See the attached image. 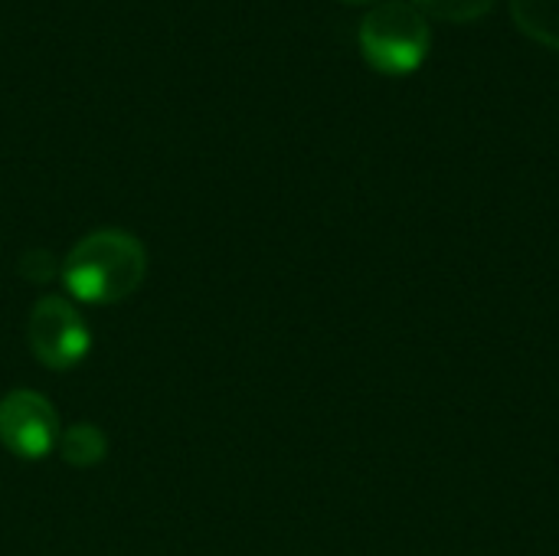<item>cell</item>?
I'll return each instance as SVG.
<instances>
[{
	"label": "cell",
	"instance_id": "obj_1",
	"mask_svg": "<svg viewBox=\"0 0 559 556\" xmlns=\"http://www.w3.org/2000/svg\"><path fill=\"white\" fill-rule=\"evenodd\" d=\"M147 275V252L138 236L124 229H95L79 239L66 262L62 282L85 305H115L141 288Z\"/></svg>",
	"mask_w": 559,
	"mask_h": 556
},
{
	"label": "cell",
	"instance_id": "obj_2",
	"mask_svg": "<svg viewBox=\"0 0 559 556\" xmlns=\"http://www.w3.org/2000/svg\"><path fill=\"white\" fill-rule=\"evenodd\" d=\"M360 49L367 62L386 75H409L423 66L432 46L429 20L419 7L406 0H390L373 7L360 20Z\"/></svg>",
	"mask_w": 559,
	"mask_h": 556
},
{
	"label": "cell",
	"instance_id": "obj_3",
	"mask_svg": "<svg viewBox=\"0 0 559 556\" xmlns=\"http://www.w3.org/2000/svg\"><path fill=\"white\" fill-rule=\"evenodd\" d=\"M26 344L33 357L49 370H72L92 347V331L79 308L62 295H46L26 318Z\"/></svg>",
	"mask_w": 559,
	"mask_h": 556
},
{
	"label": "cell",
	"instance_id": "obj_4",
	"mask_svg": "<svg viewBox=\"0 0 559 556\" xmlns=\"http://www.w3.org/2000/svg\"><path fill=\"white\" fill-rule=\"evenodd\" d=\"M59 413L36 390H10L0 400V442L16 459L36 462L59 446Z\"/></svg>",
	"mask_w": 559,
	"mask_h": 556
},
{
	"label": "cell",
	"instance_id": "obj_5",
	"mask_svg": "<svg viewBox=\"0 0 559 556\" xmlns=\"http://www.w3.org/2000/svg\"><path fill=\"white\" fill-rule=\"evenodd\" d=\"M59 456L72 469H92L108 456V436L92 423H75L59 436Z\"/></svg>",
	"mask_w": 559,
	"mask_h": 556
},
{
	"label": "cell",
	"instance_id": "obj_6",
	"mask_svg": "<svg viewBox=\"0 0 559 556\" xmlns=\"http://www.w3.org/2000/svg\"><path fill=\"white\" fill-rule=\"evenodd\" d=\"M511 13L531 39L559 49V0H511Z\"/></svg>",
	"mask_w": 559,
	"mask_h": 556
},
{
	"label": "cell",
	"instance_id": "obj_7",
	"mask_svg": "<svg viewBox=\"0 0 559 556\" xmlns=\"http://www.w3.org/2000/svg\"><path fill=\"white\" fill-rule=\"evenodd\" d=\"M413 7H419L426 16L468 23V20L485 16V13L495 7V0H413Z\"/></svg>",
	"mask_w": 559,
	"mask_h": 556
},
{
	"label": "cell",
	"instance_id": "obj_8",
	"mask_svg": "<svg viewBox=\"0 0 559 556\" xmlns=\"http://www.w3.org/2000/svg\"><path fill=\"white\" fill-rule=\"evenodd\" d=\"M56 272H59V262L46 249H26L23 259H20V275L26 282H33V285H46Z\"/></svg>",
	"mask_w": 559,
	"mask_h": 556
},
{
	"label": "cell",
	"instance_id": "obj_9",
	"mask_svg": "<svg viewBox=\"0 0 559 556\" xmlns=\"http://www.w3.org/2000/svg\"><path fill=\"white\" fill-rule=\"evenodd\" d=\"M344 3H373V0H344Z\"/></svg>",
	"mask_w": 559,
	"mask_h": 556
}]
</instances>
